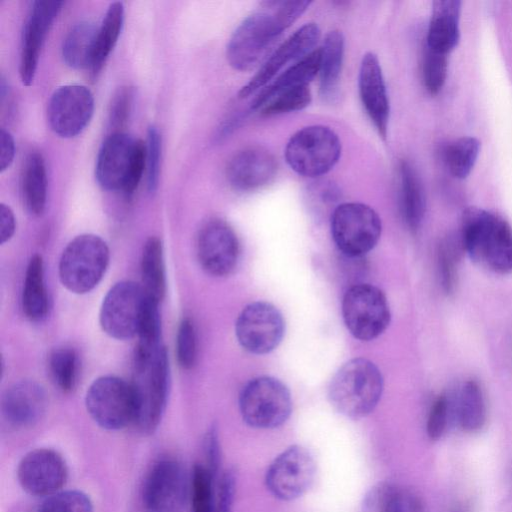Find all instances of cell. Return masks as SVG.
Returning <instances> with one entry per match:
<instances>
[{"instance_id":"cell-40","label":"cell","mask_w":512,"mask_h":512,"mask_svg":"<svg viewBox=\"0 0 512 512\" xmlns=\"http://www.w3.org/2000/svg\"><path fill=\"white\" fill-rule=\"evenodd\" d=\"M36 512H94V507L86 493L66 490L46 497Z\"/></svg>"},{"instance_id":"cell-37","label":"cell","mask_w":512,"mask_h":512,"mask_svg":"<svg viewBox=\"0 0 512 512\" xmlns=\"http://www.w3.org/2000/svg\"><path fill=\"white\" fill-rule=\"evenodd\" d=\"M79 360L76 352L67 347L54 350L49 357V372L54 384L63 392L72 391L77 383Z\"/></svg>"},{"instance_id":"cell-27","label":"cell","mask_w":512,"mask_h":512,"mask_svg":"<svg viewBox=\"0 0 512 512\" xmlns=\"http://www.w3.org/2000/svg\"><path fill=\"white\" fill-rule=\"evenodd\" d=\"M366 512H424L421 498L411 489L381 482L371 489Z\"/></svg>"},{"instance_id":"cell-35","label":"cell","mask_w":512,"mask_h":512,"mask_svg":"<svg viewBox=\"0 0 512 512\" xmlns=\"http://www.w3.org/2000/svg\"><path fill=\"white\" fill-rule=\"evenodd\" d=\"M464 249L459 234H448L437 247L439 283L446 295H452L458 284V272Z\"/></svg>"},{"instance_id":"cell-21","label":"cell","mask_w":512,"mask_h":512,"mask_svg":"<svg viewBox=\"0 0 512 512\" xmlns=\"http://www.w3.org/2000/svg\"><path fill=\"white\" fill-rule=\"evenodd\" d=\"M136 140L124 132L110 134L99 150L95 176L106 190L123 191L130 170Z\"/></svg>"},{"instance_id":"cell-47","label":"cell","mask_w":512,"mask_h":512,"mask_svg":"<svg viewBox=\"0 0 512 512\" xmlns=\"http://www.w3.org/2000/svg\"><path fill=\"white\" fill-rule=\"evenodd\" d=\"M146 169V142L143 140H136L134 154L128 173V177L123 188V193L127 196L132 195L137 189L144 170Z\"/></svg>"},{"instance_id":"cell-2","label":"cell","mask_w":512,"mask_h":512,"mask_svg":"<svg viewBox=\"0 0 512 512\" xmlns=\"http://www.w3.org/2000/svg\"><path fill=\"white\" fill-rule=\"evenodd\" d=\"M169 365L165 347L137 348L133 380L134 424L144 434L153 433L163 416L168 395Z\"/></svg>"},{"instance_id":"cell-4","label":"cell","mask_w":512,"mask_h":512,"mask_svg":"<svg viewBox=\"0 0 512 512\" xmlns=\"http://www.w3.org/2000/svg\"><path fill=\"white\" fill-rule=\"evenodd\" d=\"M286 30L269 1L247 16L232 34L226 49L229 64L248 71L265 58L280 34Z\"/></svg>"},{"instance_id":"cell-15","label":"cell","mask_w":512,"mask_h":512,"mask_svg":"<svg viewBox=\"0 0 512 512\" xmlns=\"http://www.w3.org/2000/svg\"><path fill=\"white\" fill-rule=\"evenodd\" d=\"M93 111L94 97L87 87L64 85L51 95L47 119L55 134L62 138H72L85 129Z\"/></svg>"},{"instance_id":"cell-11","label":"cell","mask_w":512,"mask_h":512,"mask_svg":"<svg viewBox=\"0 0 512 512\" xmlns=\"http://www.w3.org/2000/svg\"><path fill=\"white\" fill-rule=\"evenodd\" d=\"M149 297L132 281L116 283L105 295L100 309V325L112 338L127 340L138 334Z\"/></svg>"},{"instance_id":"cell-38","label":"cell","mask_w":512,"mask_h":512,"mask_svg":"<svg viewBox=\"0 0 512 512\" xmlns=\"http://www.w3.org/2000/svg\"><path fill=\"white\" fill-rule=\"evenodd\" d=\"M216 477L204 464H196L191 476L192 512H216Z\"/></svg>"},{"instance_id":"cell-34","label":"cell","mask_w":512,"mask_h":512,"mask_svg":"<svg viewBox=\"0 0 512 512\" xmlns=\"http://www.w3.org/2000/svg\"><path fill=\"white\" fill-rule=\"evenodd\" d=\"M124 22V6L122 2L109 5L101 25L98 28L96 47L90 73H99L115 47Z\"/></svg>"},{"instance_id":"cell-33","label":"cell","mask_w":512,"mask_h":512,"mask_svg":"<svg viewBox=\"0 0 512 512\" xmlns=\"http://www.w3.org/2000/svg\"><path fill=\"white\" fill-rule=\"evenodd\" d=\"M142 288L153 301L160 303L165 294L166 281L161 241L150 237L141 257Z\"/></svg>"},{"instance_id":"cell-12","label":"cell","mask_w":512,"mask_h":512,"mask_svg":"<svg viewBox=\"0 0 512 512\" xmlns=\"http://www.w3.org/2000/svg\"><path fill=\"white\" fill-rule=\"evenodd\" d=\"M315 473L312 454L303 446L293 445L271 462L265 483L274 497L290 501L301 497L310 488Z\"/></svg>"},{"instance_id":"cell-16","label":"cell","mask_w":512,"mask_h":512,"mask_svg":"<svg viewBox=\"0 0 512 512\" xmlns=\"http://www.w3.org/2000/svg\"><path fill=\"white\" fill-rule=\"evenodd\" d=\"M68 478L65 459L56 450L37 448L28 452L19 462L17 479L29 495L48 497L59 491Z\"/></svg>"},{"instance_id":"cell-30","label":"cell","mask_w":512,"mask_h":512,"mask_svg":"<svg viewBox=\"0 0 512 512\" xmlns=\"http://www.w3.org/2000/svg\"><path fill=\"white\" fill-rule=\"evenodd\" d=\"M319 68L320 94L325 100H332L337 92L344 58V38L340 31H330L320 48Z\"/></svg>"},{"instance_id":"cell-20","label":"cell","mask_w":512,"mask_h":512,"mask_svg":"<svg viewBox=\"0 0 512 512\" xmlns=\"http://www.w3.org/2000/svg\"><path fill=\"white\" fill-rule=\"evenodd\" d=\"M358 88L362 105L383 138L387 136L390 105L382 68L377 56L366 53L360 63Z\"/></svg>"},{"instance_id":"cell-43","label":"cell","mask_w":512,"mask_h":512,"mask_svg":"<svg viewBox=\"0 0 512 512\" xmlns=\"http://www.w3.org/2000/svg\"><path fill=\"white\" fill-rule=\"evenodd\" d=\"M176 355L179 365L190 369L197 356V338L194 325L189 318L181 321L176 337Z\"/></svg>"},{"instance_id":"cell-32","label":"cell","mask_w":512,"mask_h":512,"mask_svg":"<svg viewBox=\"0 0 512 512\" xmlns=\"http://www.w3.org/2000/svg\"><path fill=\"white\" fill-rule=\"evenodd\" d=\"M22 307L32 321L43 319L48 311V296L44 284L43 260L40 255L31 257L25 274Z\"/></svg>"},{"instance_id":"cell-3","label":"cell","mask_w":512,"mask_h":512,"mask_svg":"<svg viewBox=\"0 0 512 512\" xmlns=\"http://www.w3.org/2000/svg\"><path fill=\"white\" fill-rule=\"evenodd\" d=\"M383 388L384 381L378 367L370 360L359 357L344 363L334 374L328 397L339 413L359 419L375 409Z\"/></svg>"},{"instance_id":"cell-19","label":"cell","mask_w":512,"mask_h":512,"mask_svg":"<svg viewBox=\"0 0 512 512\" xmlns=\"http://www.w3.org/2000/svg\"><path fill=\"white\" fill-rule=\"evenodd\" d=\"M63 5L62 1H34L24 24L19 74L24 85L32 84L42 45L53 21Z\"/></svg>"},{"instance_id":"cell-26","label":"cell","mask_w":512,"mask_h":512,"mask_svg":"<svg viewBox=\"0 0 512 512\" xmlns=\"http://www.w3.org/2000/svg\"><path fill=\"white\" fill-rule=\"evenodd\" d=\"M321 51L314 49L311 53L295 62L269 86L265 87L252 102V109H260L276 94L295 87L307 86L319 73Z\"/></svg>"},{"instance_id":"cell-45","label":"cell","mask_w":512,"mask_h":512,"mask_svg":"<svg viewBox=\"0 0 512 512\" xmlns=\"http://www.w3.org/2000/svg\"><path fill=\"white\" fill-rule=\"evenodd\" d=\"M133 103V90L131 87H121L114 95L110 104L109 120L115 132H121L131 113Z\"/></svg>"},{"instance_id":"cell-5","label":"cell","mask_w":512,"mask_h":512,"mask_svg":"<svg viewBox=\"0 0 512 512\" xmlns=\"http://www.w3.org/2000/svg\"><path fill=\"white\" fill-rule=\"evenodd\" d=\"M109 263V248L94 234L75 237L64 249L59 262L60 280L69 291L85 294L102 279Z\"/></svg>"},{"instance_id":"cell-13","label":"cell","mask_w":512,"mask_h":512,"mask_svg":"<svg viewBox=\"0 0 512 512\" xmlns=\"http://www.w3.org/2000/svg\"><path fill=\"white\" fill-rule=\"evenodd\" d=\"M285 322L280 311L271 303L256 301L245 306L235 322L239 344L253 354L273 351L283 339Z\"/></svg>"},{"instance_id":"cell-10","label":"cell","mask_w":512,"mask_h":512,"mask_svg":"<svg viewBox=\"0 0 512 512\" xmlns=\"http://www.w3.org/2000/svg\"><path fill=\"white\" fill-rule=\"evenodd\" d=\"M342 316L349 332L361 341L380 336L391 319L385 294L366 283H356L347 289L342 299Z\"/></svg>"},{"instance_id":"cell-7","label":"cell","mask_w":512,"mask_h":512,"mask_svg":"<svg viewBox=\"0 0 512 512\" xmlns=\"http://www.w3.org/2000/svg\"><path fill=\"white\" fill-rule=\"evenodd\" d=\"M239 410L245 423L253 428H277L291 414V394L280 380L271 376H259L251 379L242 388Z\"/></svg>"},{"instance_id":"cell-51","label":"cell","mask_w":512,"mask_h":512,"mask_svg":"<svg viewBox=\"0 0 512 512\" xmlns=\"http://www.w3.org/2000/svg\"><path fill=\"white\" fill-rule=\"evenodd\" d=\"M15 232V217L9 206L0 204V238L1 243L7 242Z\"/></svg>"},{"instance_id":"cell-44","label":"cell","mask_w":512,"mask_h":512,"mask_svg":"<svg viewBox=\"0 0 512 512\" xmlns=\"http://www.w3.org/2000/svg\"><path fill=\"white\" fill-rule=\"evenodd\" d=\"M161 159V136L158 130L151 126L146 141V181L150 193L158 187Z\"/></svg>"},{"instance_id":"cell-24","label":"cell","mask_w":512,"mask_h":512,"mask_svg":"<svg viewBox=\"0 0 512 512\" xmlns=\"http://www.w3.org/2000/svg\"><path fill=\"white\" fill-rule=\"evenodd\" d=\"M460 12L461 2L458 0L433 2L426 38L427 48L447 55L457 46L460 39Z\"/></svg>"},{"instance_id":"cell-18","label":"cell","mask_w":512,"mask_h":512,"mask_svg":"<svg viewBox=\"0 0 512 512\" xmlns=\"http://www.w3.org/2000/svg\"><path fill=\"white\" fill-rule=\"evenodd\" d=\"M320 38V29L315 23H307L286 39L265 61L258 72L239 91L240 98L266 86L288 63L299 61L313 51Z\"/></svg>"},{"instance_id":"cell-23","label":"cell","mask_w":512,"mask_h":512,"mask_svg":"<svg viewBox=\"0 0 512 512\" xmlns=\"http://www.w3.org/2000/svg\"><path fill=\"white\" fill-rule=\"evenodd\" d=\"M46 409L43 388L33 381H20L3 395L1 411L5 420L15 428H28L36 424Z\"/></svg>"},{"instance_id":"cell-42","label":"cell","mask_w":512,"mask_h":512,"mask_svg":"<svg viewBox=\"0 0 512 512\" xmlns=\"http://www.w3.org/2000/svg\"><path fill=\"white\" fill-rule=\"evenodd\" d=\"M451 411L452 400L449 393H440L432 403L427 418L426 431L431 440L435 441L443 436L449 423Z\"/></svg>"},{"instance_id":"cell-14","label":"cell","mask_w":512,"mask_h":512,"mask_svg":"<svg viewBox=\"0 0 512 512\" xmlns=\"http://www.w3.org/2000/svg\"><path fill=\"white\" fill-rule=\"evenodd\" d=\"M191 483L183 465L174 459H161L150 469L143 487L147 512H182Z\"/></svg>"},{"instance_id":"cell-1","label":"cell","mask_w":512,"mask_h":512,"mask_svg":"<svg viewBox=\"0 0 512 512\" xmlns=\"http://www.w3.org/2000/svg\"><path fill=\"white\" fill-rule=\"evenodd\" d=\"M459 235L464 253L473 262L500 275L512 273V228L501 216L467 208Z\"/></svg>"},{"instance_id":"cell-25","label":"cell","mask_w":512,"mask_h":512,"mask_svg":"<svg viewBox=\"0 0 512 512\" xmlns=\"http://www.w3.org/2000/svg\"><path fill=\"white\" fill-rule=\"evenodd\" d=\"M399 207L407 228L417 232L425 216V193L415 169L404 161L399 166Z\"/></svg>"},{"instance_id":"cell-9","label":"cell","mask_w":512,"mask_h":512,"mask_svg":"<svg viewBox=\"0 0 512 512\" xmlns=\"http://www.w3.org/2000/svg\"><path fill=\"white\" fill-rule=\"evenodd\" d=\"M88 414L106 430H120L134 424L136 402L131 383L116 377L102 376L88 388L85 396Z\"/></svg>"},{"instance_id":"cell-48","label":"cell","mask_w":512,"mask_h":512,"mask_svg":"<svg viewBox=\"0 0 512 512\" xmlns=\"http://www.w3.org/2000/svg\"><path fill=\"white\" fill-rule=\"evenodd\" d=\"M204 454H205V466L209 471L217 477L220 462H221V450L218 432L215 427H211L204 438Z\"/></svg>"},{"instance_id":"cell-46","label":"cell","mask_w":512,"mask_h":512,"mask_svg":"<svg viewBox=\"0 0 512 512\" xmlns=\"http://www.w3.org/2000/svg\"><path fill=\"white\" fill-rule=\"evenodd\" d=\"M236 492V475L231 469L223 472L216 485V512H232Z\"/></svg>"},{"instance_id":"cell-50","label":"cell","mask_w":512,"mask_h":512,"mask_svg":"<svg viewBox=\"0 0 512 512\" xmlns=\"http://www.w3.org/2000/svg\"><path fill=\"white\" fill-rule=\"evenodd\" d=\"M312 200L316 201V205L320 206V209H328L331 205L338 200L339 191L331 183H323L312 191Z\"/></svg>"},{"instance_id":"cell-31","label":"cell","mask_w":512,"mask_h":512,"mask_svg":"<svg viewBox=\"0 0 512 512\" xmlns=\"http://www.w3.org/2000/svg\"><path fill=\"white\" fill-rule=\"evenodd\" d=\"M455 409L461 428L470 433L483 428L486 422V403L483 390L475 379L466 380L458 391Z\"/></svg>"},{"instance_id":"cell-29","label":"cell","mask_w":512,"mask_h":512,"mask_svg":"<svg viewBox=\"0 0 512 512\" xmlns=\"http://www.w3.org/2000/svg\"><path fill=\"white\" fill-rule=\"evenodd\" d=\"M98 28L91 21H81L68 31L62 45V57L69 67L90 69L95 53Z\"/></svg>"},{"instance_id":"cell-39","label":"cell","mask_w":512,"mask_h":512,"mask_svg":"<svg viewBox=\"0 0 512 512\" xmlns=\"http://www.w3.org/2000/svg\"><path fill=\"white\" fill-rule=\"evenodd\" d=\"M311 98L308 85L287 89L268 100L260 111L265 116L299 111L310 104Z\"/></svg>"},{"instance_id":"cell-8","label":"cell","mask_w":512,"mask_h":512,"mask_svg":"<svg viewBox=\"0 0 512 512\" xmlns=\"http://www.w3.org/2000/svg\"><path fill=\"white\" fill-rule=\"evenodd\" d=\"M382 224L370 206L348 202L339 204L331 214V234L339 251L347 257L360 258L379 241Z\"/></svg>"},{"instance_id":"cell-41","label":"cell","mask_w":512,"mask_h":512,"mask_svg":"<svg viewBox=\"0 0 512 512\" xmlns=\"http://www.w3.org/2000/svg\"><path fill=\"white\" fill-rule=\"evenodd\" d=\"M448 70L447 55L425 48L422 76L425 88L431 94H437L443 87Z\"/></svg>"},{"instance_id":"cell-52","label":"cell","mask_w":512,"mask_h":512,"mask_svg":"<svg viewBox=\"0 0 512 512\" xmlns=\"http://www.w3.org/2000/svg\"><path fill=\"white\" fill-rule=\"evenodd\" d=\"M452 512H468V509L465 506H458Z\"/></svg>"},{"instance_id":"cell-17","label":"cell","mask_w":512,"mask_h":512,"mask_svg":"<svg viewBox=\"0 0 512 512\" xmlns=\"http://www.w3.org/2000/svg\"><path fill=\"white\" fill-rule=\"evenodd\" d=\"M197 256L201 267L210 275H229L240 256L238 238L231 226L221 219L207 221L197 238Z\"/></svg>"},{"instance_id":"cell-6","label":"cell","mask_w":512,"mask_h":512,"mask_svg":"<svg viewBox=\"0 0 512 512\" xmlns=\"http://www.w3.org/2000/svg\"><path fill=\"white\" fill-rule=\"evenodd\" d=\"M341 155V141L329 127L312 125L291 136L285 147V159L292 170L305 177L328 173Z\"/></svg>"},{"instance_id":"cell-49","label":"cell","mask_w":512,"mask_h":512,"mask_svg":"<svg viewBox=\"0 0 512 512\" xmlns=\"http://www.w3.org/2000/svg\"><path fill=\"white\" fill-rule=\"evenodd\" d=\"M15 155V143L9 131L0 130V171L4 172L13 162Z\"/></svg>"},{"instance_id":"cell-28","label":"cell","mask_w":512,"mask_h":512,"mask_svg":"<svg viewBox=\"0 0 512 512\" xmlns=\"http://www.w3.org/2000/svg\"><path fill=\"white\" fill-rule=\"evenodd\" d=\"M21 193L26 209L33 215H41L46 206L47 176L43 156L31 152L25 159L21 174Z\"/></svg>"},{"instance_id":"cell-36","label":"cell","mask_w":512,"mask_h":512,"mask_svg":"<svg viewBox=\"0 0 512 512\" xmlns=\"http://www.w3.org/2000/svg\"><path fill=\"white\" fill-rule=\"evenodd\" d=\"M480 151V143L474 137H461L445 150V162L449 172L457 179H465L473 169Z\"/></svg>"},{"instance_id":"cell-22","label":"cell","mask_w":512,"mask_h":512,"mask_svg":"<svg viewBox=\"0 0 512 512\" xmlns=\"http://www.w3.org/2000/svg\"><path fill=\"white\" fill-rule=\"evenodd\" d=\"M277 164L273 155L260 147L245 148L229 160L226 177L239 191H252L270 183L276 175Z\"/></svg>"}]
</instances>
